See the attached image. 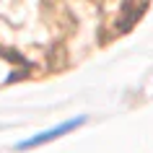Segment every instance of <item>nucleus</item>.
<instances>
[{"instance_id": "1", "label": "nucleus", "mask_w": 153, "mask_h": 153, "mask_svg": "<svg viewBox=\"0 0 153 153\" xmlns=\"http://www.w3.org/2000/svg\"><path fill=\"white\" fill-rule=\"evenodd\" d=\"M83 125H86V117L65 120V122H60L57 127L42 130V132H36V135H31V137H26V140H21V143H16V151H31V148H42V145L52 143V140H57V137L68 135V132H75V130L83 127Z\"/></svg>"}]
</instances>
